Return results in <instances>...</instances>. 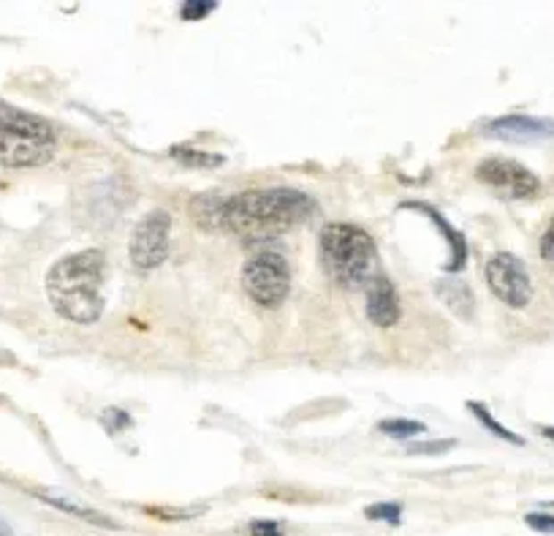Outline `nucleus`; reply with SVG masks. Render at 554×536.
<instances>
[{"instance_id": "8", "label": "nucleus", "mask_w": 554, "mask_h": 536, "mask_svg": "<svg viewBox=\"0 0 554 536\" xmlns=\"http://www.w3.org/2000/svg\"><path fill=\"white\" fill-rule=\"evenodd\" d=\"M475 177L506 199H533L541 191V180L522 164L508 158H487L475 169Z\"/></svg>"}, {"instance_id": "21", "label": "nucleus", "mask_w": 554, "mask_h": 536, "mask_svg": "<svg viewBox=\"0 0 554 536\" xmlns=\"http://www.w3.org/2000/svg\"><path fill=\"white\" fill-rule=\"evenodd\" d=\"M0 536H14V533H12V528L4 523V517H0Z\"/></svg>"}, {"instance_id": "12", "label": "nucleus", "mask_w": 554, "mask_h": 536, "mask_svg": "<svg viewBox=\"0 0 554 536\" xmlns=\"http://www.w3.org/2000/svg\"><path fill=\"white\" fill-rule=\"evenodd\" d=\"M467 409L478 417V422L483 425V428H487V430H492L495 436H500L503 441H508V444H525L522 441V436H516V433H511L508 428H503L492 414H490V409L487 406H481V404H473V400H470V404H467Z\"/></svg>"}, {"instance_id": "18", "label": "nucleus", "mask_w": 554, "mask_h": 536, "mask_svg": "<svg viewBox=\"0 0 554 536\" xmlns=\"http://www.w3.org/2000/svg\"><path fill=\"white\" fill-rule=\"evenodd\" d=\"M250 536H286L283 525L274 520H256L250 523Z\"/></svg>"}, {"instance_id": "3", "label": "nucleus", "mask_w": 554, "mask_h": 536, "mask_svg": "<svg viewBox=\"0 0 554 536\" xmlns=\"http://www.w3.org/2000/svg\"><path fill=\"white\" fill-rule=\"evenodd\" d=\"M318 251L332 281L345 289L367 286L375 278V240L357 224H326L318 234Z\"/></svg>"}, {"instance_id": "9", "label": "nucleus", "mask_w": 554, "mask_h": 536, "mask_svg": "<svg viewBox=\"0 0 554 536\" xmlns=\"http://www.w3.org/2000/svg\"><path fill=\"white\" fill-rule=\"evenodd\" d=\"M483 133L506 142H533V140H549L554 137V120L546 117H530V115H506L483 125Z\"/></svg>"}, {"instance_id": "5", "label": "nucleus", "mask_w": 554, "mask_h": 536, "mask_svg": "<svg viewBox=\"0 0 554 536\" xmlns=\"http://www.w3.org/2000/svg\"><path fill=\"white\" fill-rule=\"evenodd\" d=\"M242 286L261 308L283 305L291 289L289 259L274 248H258L242 267Z\"/></svg>"}, {"instance_id": "11", "label": "nucleus", "mask_w": 554, "mask_h": 536, "mask_svg": "<svg viewBox=\"0 0 554 536\" xmlns=\"http://www.w3.org/2000/svg\"><path fill=\"white\" fill-rule=\"evenodd\" d=\"M413 208H419V210H424L430 218H435V224H438V229L446 234V240L451 242V248H454V256L449 259V264H446V270L449 273H459L462 267H465V261H467V245H465V237L459 234V232H454L449 224H446V218L438 213V210H432V208H424V205H413Z\"/></svg>"}, {"instance_id": "7", "label": "nucleus", "mask_w": 554, "mask_h": 536, "mask_svg": "<svg viewBox=\"0 0 554 536\" xmlns=\"http://www.w3.org/2000/svg\"><path fill=\"white\" fill-rule=\"evenodd\" d=\"M169 234H172V216L166 210H153L136 224L130 237V261L142 270L164 264L169 256Z\"/></svg>"}, {"instance_id": "13", "label": "nucleus", "mask_w": 554, "mask_h": 536, "mask_svg": "<svg viewBox=\"0 0 554 536\" xmlns=\"http://www.w3.org/2000/svg\"><path fill=\"white\" fill-rule=\"evenodd\" d=\"M41 498H44V501H49L52 506L63 509V512H71V515H77V517H85V520H90V523H96V525L117 528V523H114V520H109L106 515H98V512H93V509L77 506V504H71V501H65V498H55V496H41Z\"/></svg>"}, {"instance_id": "1", "label": "nucleus", "mask_w": 554, "mask_h": 536, "mask_svg": "<svg viewBox=\"0 0 554 536\" xmlns=\"http://www.w3.org/2000/svg\"><path fill=\"white\" fill-rule=\"evenodd\" d=\"M315 210L313 196L299 188H250L221 205V229L245 240H266L307 221Z\"/></svg>"}, {"instance_id": "22", "label": "nucleus", "mask_w": 554, "mask_h": 536, "mask_svg": "<svg viewBox=\"0 0 554 536\" xmlns=\"http://www.w3.org/2000/svg\"><path fill=\"white\" fill-rule=\"evenodd\" d=\"M543 436H546V438H551V441H554V428H543Z\"/></svg>"}, {"instance_id": "2", "label": "nucleus", "mask_w": 554, "mask_h": 536, "mask_svg": "<svg viewBox=\"0 0 554 536\" xmlns=\"http://www.w3.org/2000/svg\"><path fill=\"white\" fill-rule=\"evenodd\" d=\"M106 253L88 248L52 264L46 276V297L52 308L74 324H93L104 313Z\"/></svg>"}, {"instance_id": "4", "label": "nucleus", "mask_w": 554, "mask_h": 536, "mask_svg": "<svg viewBox=\"0 0 554 536\" xmlns=\"http://www.w3.org/2000/svg\"><path fill=\"white\" fill-rule=\"evenodd\" d=\"M55 150V128L44 117L0 104V161L6 166H41Z\"/></svg>"}, {"instance_id": "6", "label": "nucleus", "mask_w": 554, "mask_h": 536, "mask_svg": "<svg viewBox=\"0 0 554 536\" xmlns=\"http://www.w3.org/2000/svg\"><path fill=\"white\" fill-rule=\"evenodd\" d=\"M487 284L492 289V294L498 300H503L508 308H527L533 300V284H530V273L522 259H516L514 253H495L487 261Z\"/></svg>"}, {"instance_id": "15", "label": "nucleus", "mask_w": 554, "mask_h": 536, "mask_svg": "<svg viewBox=\"0 0 554 536\" xmlns=\"http://www.w3.org/2000/svg\"><path fill=\"white\" fill-rule=\"evenodd\" d=\"M365 515H367L370 520H383V523H389V525H399V520H402V504H397V501H381V504L367 506Z\"/></svg>"}, {"instance_id": "16", "label": "nucleus", "mask_w": 554, "mask_h": 536, "mask_svg": "<svg viewBox=\"0 0 554 536\" xmlns=\"http://www.w3.org/2000/svg\"><path fill=\"white\" fill-rule=\"evenodd\" d=\"M215 6H218L215 0H188V4H182L180 14L182 20H201L210 12H215Z\"/></svg>"}, {"instance_id": "19", "label": "nucleus", "mask_w": 554, "mask_h": 536, "mask_svg": "<svg viewBox=\"0 0 554 536\" xmlns=\"http://www.w3.org/2000/svg\"><path fill=\"white\" fill-rule=\"evenodd\" d=\"M541 259L554 267V218L549 221V226L541 237Z\"/></svg>"}, {"instance_id": "20", "label": "nucleus", "mask_w": 554, "mask_h": 536, "mask_svg": "<svg viewBox=\"0 0 554 536\" xmlns=\"http://www.w3.org/2000/svg\"><path fill=\"white\" fill-rule=\"evenodd\" d=\"M451 447H454V441L443 438V441H438V444H419V447H407V452H410V455H419V452H424V455H438V452H446V449H451Z\"/></svg>"}, {"instance_id": "10", "label": "nucleus", "mask_w": 554, "mask_h": 536, "mask_svg": "<svg viewBox=\"0 0 554 536\" xmlns=\"http://www.w3.org/2000/svg\"><path fill=\"white\" fill-rule=\"evenodd\" d=\"M399 294L386 276H375L367 284V316L375 327L389 329L399 321Z\"/></svg>"}, {"instance_id": "14", "label": "nucleus", "mask_w": 554, "mask_h": 536, "mask_svg": "<svg viewBox=\"0 0 554 536\" xmlns=\"http://www.w3.org/2000/svg\"><path fill=\"white\" fill-rule=\"evenodd\" d=\"M424 430L427 428L422 422H416V420H386V422H381V433H386V436H391L397 441H405L410 436H419Z\"/></svg>"}, {"instance_id": "17", "label": "nucleus", "mask_w": 554, "mask_h": 536, "mask_svg": "<svg viewBox=\"0 0 554 536\" xmlns=\"http://www.w3.org/2000/svg\"><path fill=\"white\" fill-rule=\"evenodd\" d=\"M525 523L538 531V533H554V515H543V512H533L525 517Z\"/></svg>"}]
</instances>
